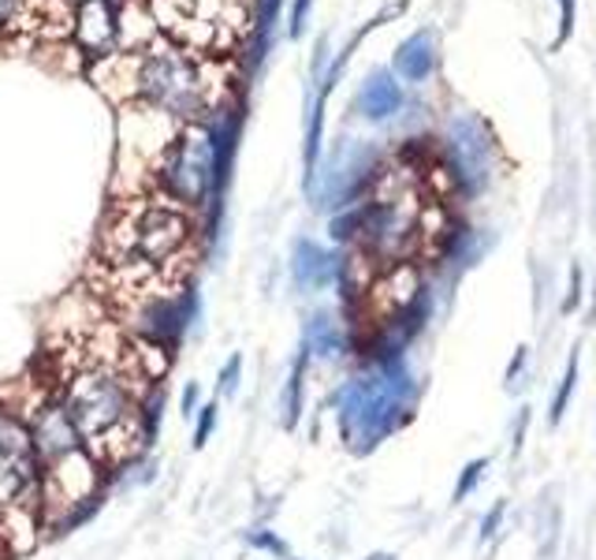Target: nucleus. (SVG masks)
<instances>
[{
    "label": "nucleus",
    "instance_id": "b1692460",
    "mask_svg": "<svg viewBox=\"0 0 596 560\" xmlns=\"http://www.w3.org/2000/svg\"><path fill=\"white\" fill-rule=\"evenodd\" d=\"M202 407V393H198V385H187V389H183V396H179V411H183V419H194V411H198Z\"/></svg>",
    "mask_w": 596,
    "mask_h": 560
},
{
    "label": "nucleus",
    "instance_id": "c85d7f7f",
    "mask_svg": "<svg viewBox=\"0 0 596 560\" xmlns=\"http://www.w3.org/2000/svg\"><path fill=\"white\" fill-rule=\"evenodd\" d=\"M0 560H8V546H4V534H0Z\"/></svg>",
    "mask_w": 596,
    "mask_h": 560
},
{
    "label": "nucleus",
    "instance_id": "0eeeda50",
    "mask_svg": "<svg viewBox=\"0 0 596 560\" xmlns=\"http://www.w3.org/2000/svg\"><path fill=\"white\" fill-rule=\"evenodd\" d=\"M380 180V154L369 142H343L336 150L332 165L321 176V187H314L317 206L325 210H347L373 195Z\"/></svg>",
    "mask_w": 596,
    "mask_h": 560
},
{
    "label": "nucleus",
    "instance_id": "4468645a",
    "mask_svg": "<svg viewBox=\"0 0 596 560\" xmlns=\"http://www.w3.org/2000/svg\"><path fill=\"white\" fill-rule=\"evenodd\" d=\"M302 348L317 355V359H339V355L347 352V329L328 310H317L314 318L306 322Z\"/></svg>",
    "mask_w": 596,
    "mask_h": 560
},
{
    "label": "nucleus",
    "instance_id": "f03ea898",
    "mask_svg": "<svg viewBox=\"0 0 596 560\" xmlns=\"http://www.w3.org/2000/svg\"><path fill=\"white\" fill-rule=\"evenodd\" d=\"M336 411H339V437L354 452H369L388 434H395L399 426L410 422V411H414V378H410V366L403 363V355L373 359L366 374H354L336 393Z\"/></svg>",
    "mask_w": 596,
    "mask_h": 560
},
{
    "label": "nucleus",
    "instance_id": "a878e982",
    "mask_svg": "<svg viewBox=\"0 0 596 560\" xmlns=\"http://www.w3.org/2000/svg\"><path fill=\"white\" fill-rule=\"evenodd\" d=\"M310 4H314V0H295V8H291V38L302 34L306 16H310Z\"/></svg>",
    "mask_w": 596,
    "mask_h": 560
},
{
    "label": "nucleus",
    "instance_id": "5701e85b",
    "mask_svg": "<svg viewBox=\"0 0 596 560\" xmlns=\"http://www.w3.org/2000/svg\"><path fill=\"white\" fill-rule=\"evenodd\" d=\"M27 8H30V0H0V30L19 23V19L27 16Z\"/></svg>",
    "mask_w": 596,
    "mask_h": 560
},
{
    "label": "nucleus",
    "instance_id": "c756f323",
    "mask_svg": "<svg viewBox=\"0 0 596 560\" xmlns=\"http://www.w3.org/2000/svg\"><path fill=\"white\" fill-rule=\"evenodd\" d=\"M369 560H395V557H392V553H373Z\"/></svg>",
    "mask_w": 596,
    "mask_h": 560
},
{
    "label": "nucleus",
    "instance_id": "4be33fe9",
    "mask_svg": "<svg viewBox=\"0 0 596 560\" xmlns=\"http://www.w3.org/2000/svg\"><path fill=\"white\" fill-rule=\"evenodd\" d=\"M571 30H574V0H559V34H556V42H552V49L567 45Z\"/></svg>",
    "mask_w": 596,
    "mask_h": 560
},
{
    "label": "nucleus",
    "instance_id": "6e6552de",
    "mask_svg": "<svg viewBox=\"0 0 596 560\" xmlns=\"http://www.w3.org/2000/svg\"><path fill=\"white\" fill-rule=\"evenodd\" d=\"M23 415L30 422V437H34V452L41 460V475L75 464V460H82V456H90L86 441H82V434L75 430V422H71L68 407L60 404L56 393H45Z\"/></svg>",
    "mask_w": 596,
    "mask_h": 560
},
{
    "label": "nucleus",
    "instance_id": "9b49d317",
    "mask_svg": "<svg viewBox=\"0 0 596 560\" xmlns=\"http://www.w3.org/2000/svg\"><path fill=\"white\" fill-rule=\"evenodd\" d=\"M291 281L302 292H325L339 281V258L314 240H295L291 247Z\"/></svg>",
    "mask_w": 596,
    "mask_h": 560
},
{
    "label": "nucleus",
    "instance_id": "a211bd4d",
    "mask_svg": "<svg viewBox=\"0 0 596 560\" xmlns=\"http://www.w3.org/2000/svg\"><path fill=\"white\" fill-rule=\"evenodd\" d=\"M217 415H220L217 400H205V404L198 407V411H194V448H205V445H209L213 430H217Z\"/></svg>",
    "mask_w": 596,
    "mask_h": 560
},
{
    "label": "nucleus",
    "instance_id": "1a4fd4ad",
    "mask_svg": "<svg viewBox=\"0 0 596 560\" xmlns=\"http://www.w3.org/2000/svg\"><path fill=\"white\" fill-rule=\"evenodd\" d=\"M492 131L485 120L477 116H459L448 131L444 142V172L459 183V191L477 195L492 176Z\"/></svg>",
    "mask_w": 596,
    "mask_h": 560
},
{
    "label": "nucleus",
    "instance_id": "bb28decb",
    "mask_svg": "<svg viewBox=\"0 0 596 560\" xmlns=\"http://www.w3.org/2000/svg\"><path fill=\"white\" fill-rule=\"evenodd\" d=\"M522 366H530V348H526V344H522V348H515V359H511V366H507V385L518 381Z\"/></svg>",
    "mask_w": 596,
    "mask_h": 560
},
{
    "label": "nucleus",
    "instance_id": "39448f33",
    "mask_svg": "<svg viewBox=\"0 0 596 560\" xmlns=\"http://www.w3.org/2000/svg\"><path fill=\"white\" fill-rule=\"evenodd\" d=\"M135 94L153 112L179 124H202L209 109V83L202 79L198 60L179 49H157L135 64Z\"/></svg>",
    "mask_w": 596,
    "mask_h": 560
},
{
    "label": "nucleus",
    "instance_id": "f8f14e48",
    "mask_svg": "<svg viewBox=\"0 0 596 560\" xmlns=\"http://www.w3.org/2000/svg\"><path fill=\"white\" fill-rule=\"evenodd\" d=\"M403 101H407L403 86L395 83L392 71L377 68V71H369V75H366V83H362V90H358V98H354V109H358V116L380 124V120H392L395 112L403 109Z\"/></svg>",
    "mask_w": 596,
    "mask_h": 560
},
{
    "label": "nucleus",
    "instance_id": "7ed1b4c3",
    "mask_svg": "<svg viewBox=\"0 0 596 560\" xmlns=\"http://www.w3.org/2000/svg\"><path fill=\"white\" fill-rule=\"evenodd\" d=\"M194 240L191 213L176 202H138L109 232V258L123 277H161L187 254Z\"/></svg>",
    "mask_w": 596,
    "mask_h": 560
},
{
    "label": "nucleus",
    "instance_id": "393cba45",
    "mask_svg": "<svg viewBox=\"0 0 596 560\" xmlns=\"http://www.w3.org/2000/svg\"><path fill=\"white\" fill-rule=\"evenodd\" d=\"M578 303H582V269L574 266L571 269V295L563 299V314H574L578 310Z\"/></svg>",
    "mask_w": 596,
    "mask_h": 560
},
{
    "label": "nucleus",
    "instance_id": "20e7f679",
    "mask_svg": "<svg viewBox=\"0 0 596 560\" xmlns=\"http://www.w3.org/2000/svg\"><path fill=\"white\" fill-rule=\"evenodd\" d=\"M224 139L220 131L191 124L187 131L172 135L168 146L157 157V187L164 202H176L183 210H202L217 191L224 169Z\"/></svg>",
    "mask_w": 596,
    "mask_h": 560
},
{
    "label": "nucleus",
    "instance_id": "aec40b11",
    "mask_svg": "<svg viewBox=\"0 0 596 560\" xmlns=\"http://www.w3.org/2000/svg\"><path fill=\"white\" fill-rule=\"evenodd\" d=\"M254 549H265V553H273V557H280V560H291V549H287V542L276 531H265V527H258L250 538H246Z\"/></svg>",
    "mask_w": 596,
    "mask_h": 560
},
{
    "label": "nucleus",
    "instance_id": "dca6fc26",
    "mask_svg": "<svg viewBox=\"0 0 596 560\" xmlns=\"http://www.w3.org/2000/svg\"><path fill=\"white\" fill-rule=\"evenodd\" d=\"M574 389H578V352H571L567 370H563V378H559V389H556V396H552V411H548V422H552V426L563 422V415H567Z\"/></svg>",
    "mask_w": 596,
    "mask_h": 560
},
{
    "label": "nucleus",
    "instance_id": "f257e3e1",
    "mask_svg": "<svg viewBox=\"0 0 596 560\" xmlns=\"http://www.w3.org/2000/svg\"><path fill=\"white\" fill-rule=\"evenodd\" d=\"M142 389L146 385L131 374V366L123 359L86 355V359L68 366V374L53 393L68 407L71 422H75L90 452L109 471H116L142 445V419H146Z\"/></svg>",
    "mask_w": 596,
    "mask_h": 560
},
{
    "label": "nucleus",
    "instance_id": "ddd939ff",
    "mask_svg": "<svg viewBox=\"0 0 596 560\" xmlns=\"http://www.w3.org/2000/svg\"><path fill=\"white\" fill-rule=\"evenodd\" d=\"M392 68L399 79H407V83H425V79L436 71L433 34H429V30H418V34H410L407 42H399Z\"/></svg>",
    "mask_w": 596,
    "mask_h": 560
},
{
    "label": "nucleus",
    "instance_id": "cd10ccee",
    "mask_svg": "<svg viewBox=\"0 0 596 560\" xmlns=\"http://www.w3.org/2000/svg\"><path fill=\"white\" fill-rule=\"evenodd\" d=\"M526 430H530V407H522V415L515 422V445H511V452H518V448H522V437H526Z\"/></svg>",
    "mask_w": 596,
    "mask_h": 560
},
{
    "label": "nucleus",
    "instance_id": "9d476101",
    "mask_svg": "<svg viewBox=\"0 0 596 560\" xmlns=\"http://www.w3.org/2000/svg\"><path fill=\"white\" fill-rule=\"evenodd\" d=\"M71 34L82 45L86 57H112L123 38L120 16L112 8V0H86V4L75 8V19H71Z\"/></svg>",
    "mask_w": 596,
    "mask_h": 560
},
{
    "label": "nucleus",
    "instance_id": "f3484780",
    "mask_svg": "<svg viewBox=\"0 0 596 560\" xmlns=\"http://www.w3.org/2000/svg\"><path fill=\"white\" fill-rule=\"evenodd\" d=\"M485 471H489V456H477V460H470L466 467H462V471H459V482H455V493H451V501H455V505L466 501V497L481 486V478H485Z\"/></svg>",
    "mask_w": 596,
    "mask_h": 560
},
{
    "label": "nucleus",
    "instance_id": "2eb2a0df",
    "mask_svg": "<svg viewBox=\"0 0 596 560\" xmlns=\"http://www.w3.org/2000/svg\"><path fill=\"white\" fill-rule=\"evenodd\" d=\"M306 366H310V352H298V359L291 366V378H287L284 389V426L295 430L298 419H302V389H306Z\"/></svg>",
    "mask_w": 596,
    "mask_h": 560
},
{
    "label": "nucleus",
    "instance_id": "412c9836",
    "mask_svg": "<svg viewBox=\"0 0 596 560\" xmlns=\"http://www.w3.org/2000/svg\"><path fill=\"white\" fill-rule=\"evenodd\" d=\"M503 516H507V501H496V505L489 508L485 519H481V542H492V538H496Z\"/></svg>",
    "mask_w": 596,
    "mask_h": 560
},
{
    "label": "nucleus",
    "instance_id": "423d86ee",
    "mask_svg": "<svg viewBox=\"0 0 596 560\" xmlns=\"http://www.w3.org/2000/svg\"><path fill=\"white\" fill-rule=\"evenodd\" d=\"M41 508V460L23 411L0 404V516Z\"/></svg>",
    "mask_w": 596,
    "mask_h": 560
},
{
    "label": "nucleus",
    "instance_id": "6ab92c4d",
    "mask_svg": "<svg viewBox=\"0 0 596 560\" xmlns=\"http://www.w3.org/2000/svg\"><path fill=\"white\" fill-rule=\"evenodd\" d=\"M239 378H243V355H232V359L224 363L220 378H217V396L232 400V396L239 393Z\"/></svg>",
    "mask_w": 596,
    "mask_h": 560
}]
</instances>
